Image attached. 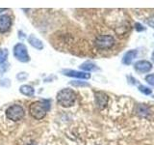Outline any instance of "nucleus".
<instances>
[{"label": "nucleus", "mask_w": 154, "mask_h": 145, "mask_svg": "<svg viewBox=\"0 0 154 145\" xmlns=\"http://www.w3.org/2000/svg\"><path fill=\"white\" fill-rule=\"evenodd\" d=\"M146 81L149 85H151L152 87H154V75L150 74V75H147L146 76Z\"/></svg>", "instance_id": "dca6fc26"}, {"label": "nucleus", "mask_w": 154, "mask_h": 145, "mask_svg": "<svg viewBox=\"0 0 154 145\" xmlns=\"http://www.w3.org/2000/svg\"><path fill=\"white\" fill-rule=\"evenodd\" d=\"M12 25V18L9 14L0 16V33H6L10 30Z\"/></svg>", "instance_id": "0eeeda50"}, {"label": "nucleus", "mask_w": 154, "mask_h": 145, "mask_svg": "<svg viewBox=\"0 0 154 145\" xmlns=\"http://www.w3.org/2000/svg\"><path fill=\"white\" fill-rule=\"evenodd\" d=\"M76 101V94L73 90L69 88L62 89L57 94V102L61 106L64 108H70L74 105Z\"/></svg>", "instance_id": "f03ea898"}, {"label": "nucleus", "mask_w": 154, "mask_h": 145, "mask_svg": "<svg viewBox=\"0 0 154 145\" xmlns=\"http://www.w3.org/2000/svg\"><path fill=\"white\" fill-rule=\"evenodd\" d=\"M28 42L30 43V45L33 47H35L37 48V50H42L43 48V44L42 41H40L37 37H35L34 35H31L30 37L28 38Z\"/></svg>", "instance_id": "9b49d317"}, {"label": "nucleus", "mask_w": 154, "mask_h": 145, "mask_svg": "<svg viewBox=\"0 0 154 145\" xmlns=\"http://www.w3.org/2000/svg\"><path fill=\"white\" fill-rule=\"evenodd\" d=\"M14 55L18 61L22 63H27L30 61V56L28 54V50L25 45L21 43L17 44L14 47Z\"/></svg>", "instance_id": "39448f33"}, {"label": "nucleus", "mask_w": 154, "mask_h": 145, "mask_svg": "<svg viewBox=\"0 0 154 145\" xmlns=\"http://www.w3.org/2000/svg\"><path fill=\"white\" fill-rule=\"evenodd\" d=\"M27 76H28V75L26 74V72H20V74H18L17 76V79L19 80H23V79H25Z\"/></svg>", "instance_id": "a211bd4d"}, {"label": "nucleus", "mask_w": 154, "mask_h": 145, "mask_svg": "<svg viewBox=\"0 0 154 145\" xmlns=\"http://www.w3.org/2000/svg\"><path fill=\"white\" fill-rule=\"evenodd\" d=\"M139 90H140V92H142V93H143L144 95H149V94L152 93L151 89H149V88H147V87L143 86V85H140L139 86Z\"/></svg>", "instance_id": "2eb2a0df"}, {"label": "nucleus", "mask_w": 154, "mask_h": 145, "mask_svg": "<svg viewBox=\"0 0 154 145\" xmlns=\"http://www.w3.org/2000/svg\"><path fill=\"white\" fill-rule=\"evenodd\" d=\"M134 69L140 74H146V72H150L152 69V64L146 60H140L134 64Z\"/></svg>", "instance_id": "423d86ee"}, {"label": "nucleus", "mask_w": 154, "mask_h": 145, "mask_svg": "<svg viewBox=\"0 0 154 145\" xmlns=\"http://www.w3.org/2000/svg\"><path fill=\"white\" fill-rule=\"evenodd\" d=\"M71 85H74V86H89L88 83H85V82H78V81H71L70 82Z\"/></svg>", "instance_id": "f3484780"}, {"label": "nucleus", "mask_w": 154, "mask_h": 145, "mask_svg": "<svg viewBox=\"0 0 154 145\" xmlns=\"http://www.w3.org/2000/svg\"><path fill=\"white\" fill-rule=\"evenodd\" d=\"M49 108L50 105L48 101H36L29 106V111H30V114L33 118H35L36 120H42L45 117L47 110Z\"/></svg>", "instance_id": "f257e3e1"}, {"label": "nucleus", "mask_w": 154, "mask_h": 145, "mask_svg": "<svg viewBox=\"0 0 154 145\" xmlns=\"http://www.w3.org/2000/svg\"><path fill=\"white\" fill-rule=\"evenodd\" d=\"M137 54H138V52L137 50H129L127 51L125 54L123 55V58H122V63L124 65H130L131 63L133 62V60L135 59V58L137 57Z\"/></svg>", "instance_id": "9d476101"}, {"label": "nucleus", "mask_w": 154, "mask_h": 145, "mask_svg": "<svg viewBox=\"0 0 154 145\" xmlns=\"http://www.w3.org/2000/svg\"><path fill=\"white\" fill-rule=\"evenodd\" d=\"M8 57V51L7 50H0V65L6 61Z\"/></svg>", "instance_id": "4468645a"}, {"label": "nucleus", "mask_w": 154, "mask_h": 145, "mask_svg": "<svg viewBox=\"0 0 154 145\" xmlns=\"http://www.w3.org/2000/svg\"><path fill=\"white\" fill-rule=\"evenodd\" d=\"M6 116L8 119L14 121V122H17L25 116V110L20 105H13L7 108Z\"/></svg>", "instance_id": "7ed1b4c3"}, {"label": "nucleus", "mask_w": 154, "mask_h": 145, "mask_svg": "<svg viewBox=\"0 0 154 145\" xmlns=\"http://www.w3.org/2000/svg\"><path fill=\"white\" fill-rule=\"evenodd\" d=\"M63 74L66 76H71V77H77V79H91V74L85 72H79V71H74V70H64Z\"/></svg>", "instance_id": "1a4fd4ad"}, {"label": "nucleus", "mask_w": 154, "mask_h": 145, "mask_svg": "<svg viewBox=\"0 0 154 145\" xmlns=\"http://www.w3.org/2000/svg\"><path fill=\"white\" fill-rule=\"evenodd\" d=\"M94 45L98 50H109L115 45V38L111 35H99L95 38Z\"/></svg>", "instance_id": "20e7f679"}, {"label": "nucleus", "mask_w": 154, "mask_h": 145, "mask_svg": "<svg viewBox=\"0 0 154 145\" xmlns=\"http://www.w3.org/2000/svg\"><path fill=\"white\" fill-rule=\"evenodd\" d=\"M95 104L98 108H104L108 103V96L104 92H95L94 93Z\"/></svg>", "instance_id": "6e6552de"}, {"label": "nucleus", "mask_w": 154, "mask_h": 145, "mask_svg": "<svg viewBox=\"0 0 154 145\" xmlns=\"http://www.w3.org/2000/svg\"><path fill=\"white\" fill-rule=\"evenodd\" d=\"M151 59H152V61L154 62V51L152 52V54H151Z\"/></svg>", "instance_id": "aec40b11"}, {"label": "nucleus", "mask_w": 154, "mask_h": 145, "mask_svg": "<svg viewBox=\"0 0 154 145\" xmlns=\"http://www.w3.org/2000/svg\"><path fill=\"white\" fill-rule=\"evenodd\" d=\"M19 91H20V93L22 95H25V96H28V97H32L34 94H35V90L32 86L30 85H22L20 86V88H19Z\"/></svg>", "instance_id": "f8f14e48"}, {"label": "nucleus", "mask_w": 154, "mask_h": 145, "mask_svg": "<svg viewBox=\"0 0 154 145\" xmlns=\"http://www.w3.org/2000/svg\"><path fill=\"white\" fill-rule=\"evenodd\" d=\"M135 26H136V29L138 31H143L144 30V28L140 23H136V25H135Z\"/></svg>", "instance_id": "6ab92c4d"}, {"label": "nucleus", "mask_w": 154, "mask_h": 145, "mask_svg": "<svg viewBox=\"0 0 154 145\" xmlns=\"http://www.w3.org/2000/svg\"><path fill=\"white\" fill-rule=\"evenodd\" d=\"M80 69L83 71H86V72H91V71L97 70V66L91 62H85L83 64L80 65Z\"/></svg>", "instance_id": "ddd939ff"}]
</instances>
